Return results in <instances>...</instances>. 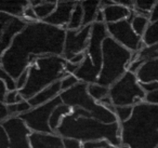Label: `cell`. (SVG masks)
I'll return each mask as SVG.
<instances>
[{
  "label": "cell",
  "mask_w": 158,
  "mask_h": 148,
  "mask_svg": "<svg viewBox=\"0 0 158 148\" xmlns=\"http://www.w3.org/2000/svg\"><path fill=\"white\" fill-rule=\"evenodd\" d=\"M65 35V29L41 21L28 22L0 56V68L16 80L39 57L63 56Z\"/></svg>",
  "instance_id": "6da1fadb"
},
{
  "label": "cell",
  "mask_w": 158,
  "mask_h": 148,
  "mask_svg": "<svg viewBox=\"0 0 158 148\" xmlns=\"http://www.w3.org/2000/svg\"><path fill=\"white\" fill-rule=\"evenodd\" d=\"M121 145L130 148H156L158 146V106L140 103L132 117L120 124Z\"/></svg>",
  "instance_id": "7a4b0ae2"
},
{
  "label": "cell",
  "mask_w": 158,
  "mask_h": 148,
  "mask_svg": "<svg viewBox=\"0 0 158 148\" xmlns=\"http://www.w3.org/2000/svg\"><path fill=\"white\" fill-rule=\"evenodd\" d=\"M56 133L63 138H72L81 143L106 141L115 147L121 146L120 123L105 124L92 117H81L74 113L67 115Z\"/></svg>",
  "instance_id": "3957f363"
},
{
  "label": "cell",
  "mask_w": 158,
  "mask_h": 148,
  "mask_svg": "<svg viewBox=\"0 0 158 148\" xmlns=\"http://www.w3.org/2000/svg\"><path fill=\"white\" fill-rule=\"evenodd\" d=\"M66 62L63 56L53 55L36 60L28 68L29 77L26 87L20 91L24 100H31L40 91L69 75L65 72Z\"/></svg>",
  "instance_id": "277c9868"
},
{
  "label": "cell",
  "mask_w": 158,
  "mask_h": 148,
  "mask_svg": "<svg viewBox=\"0 0 158 148\" xmlns=\"http://www.w3.org/2000/svg\"><path fill=\"white\" fill-rule=\"evenodd\" d=\"M133 52L108 36L103 42V63L98 83L110 88L128 72Z\"/></svg>",
  "instance_id": "5b68a950"
},
{
  "label": "cell",
  "mask_w": 158,
  "mask_h": 148,
  "mask_svg": "<svg viewBox=\"0 0 158 148\" xmlns=\"http://www.w3.org/2000/svg\"><path fill=\"white\" fill-rule=\"evenodd\" d=\"M63 104L72 108H82L90 113L91 117L105 124H113L118 122L115 113L110 111L105 106L95 102L88 93V84L85 82H79L74 88L63 91L60 95Z\"/></svg>",
  "instance_id": "8992f818"
},
{
  "label": "cell",
  "mask_w": 158,
  "mask_h": 148,
  "mask_svg": "<svg viewBox=\"0 0 158 148\" xmlns=\"http://www.w3.org/2000/svg\"><path fill=\"white\" fill-rule=\"evenodd\" d=\"M146 93L141 87L135 74L127 72L110 87V97L115 107L135 106L144 101Z\"/></svg>",
  "instance_id": "52a82bcc"
},
{
  "label": "cell",
  "mask_w": 158,
  "mask_h": 148,
  "mask_svg": "<svg viewBox=\"0 0 158 148\" xmlns=\"http://www.w3.org/2000/svg\"><path fill=\"white\" fill-rule=\"evenodd\" d=\"M63 104L61 97H56L52 100L51 102L44 104L41 106L31 108L28 113H23V115L19 116L31 132L35 133H53V131L50 128V117L52 115L53 110Z\"/></svg>",
  "instance_id": "ba28073f"
},
{
  "label": "cell",
  "mask_w": 158,
  "mask_h": 148,
  "mask_svg": "<svg viewBox=\"0 0 158 148\" xmlns=\"http://www.w3.org/2000/svg\"><path fill=\"white\" fill-rule=\"evenodd\" d=\"M106 25H107L110 37H112L115 41H117L131 52H139L141 49L145 47L142 41V37H140L133 31L131 23L128 20Z\"/></svg>",
  "instance_id": "9c48e42d"
},
{
  "label": "cell",
  "mask_w": 158,
  "mask_h": 148,
  "mask_svg": "<svg viewBox=\"0 0 158 148\" xmlns=\"http://www.w3.org/2000/svg\"><path fill=\"white\" fill-rule=\"evenodd\" d=\"M1 128L9 138V148H31L29 136L31 131L19 116L10 117L1 122Z\"/></svg>",
  "instance_id": "30bf717a"
},
{
  "label": "cell",
  "mask_w": 158,
  "mask_h": 148,
  "mask_svg": "<svg viewBox=\"0 0 158 148\" xmlns=\"http://www.w3.org/2000/svg\"><path fill=\"white\" fill-rule=\"evenodd\" d=\"M27 24L28 22L25 18L0 12V55L10 48L14 38L24 31Z\"/></svg>",
  "instance_id": "8fae6325"
},
{
  "label": "cell",
  "mask_w": 158,
  "mask_h": 148,
  "mask_svg": "<svg viewBox=\"0 0 158 148\" xmlns=\"http://www.w3.org/2000/svg\"><path fill=\"white\" fill-rule=\"evenodd\" d=\"M91 26H85L78 31H66L63 57L67 62L75 55L87 51L90 41Z\"/></svg>",
  "instance_id": "7c38bea8"
},
{
  "label": "cell",
  "mask_w": 158,
  "mask_h": 148,
  "mask_svg": "<svg viewBox=\"0 0 158 148\" xmlns=\"http://www.w3.org/2000/svg\"><path fill=\"white\" fill-rule=\"evenodd\" d=\"M108 36L107 25L105 23H94L91 26L90 41L86 54L90 56L93 64L100 69H102L103 63V42Z\"/></svg>",
  "instance_id": "4fadbf2b"
},
{
  "label": "cell",
  "mask_w": 158,
  "mask_h": 148,
  "mask_svg": "<svg viewBox=\"0 0 158 148\" xmlns=\"http://www.w3.org/2000/svg\"><path fill=\"white\" fill-rule=\"evenodd\" d=\"M76 3L77 1H69V0L57 1L56 9L54 10V12L42 22L51 25V26L59 27V28H63L66 31Z\"/></svg>",
  "instance_id": "5bb4252c"
},
{
  "label": "cell",
  "mask_w": 158,
  "mask_h": 148,
  "mask_svg": "<svg viewBox=\"0 0 158 148\" xmlns=\"http://www.w3.org/2000/svg\"><path fill=\"white\" fill-rule=\"evenodd\" d=\"M31 148H65L64 138L57 133H35L31 132Z\"/></svg>",
  "instance_id": "9a60e30c"
},
{
  "label": "cell",
  "mask_w": 158,
  "mask_h": 148,
  "mask_svg": "<svg viewBox=\"0 0 158 148\" xmlns=\"http://www.w3.org/2000/svg\"><path fill=\"white\" fill-rule=\"evenodd\" d=\"M100 74H101V69L98 68L93 64L90 56H88L86 54V59L82 62L81 65L79 66L78 70L75 72V76L78 78V80L80 82H85L87 84H92V83H98Z\"/></svg>",
  "instance_id": "2e32d148"
},
{
  "label": "cell",
  "mask_w": 158,
  "mask_h": 148,
  "mask_svg": "<svg viewBox=\"0 0 158 148\" xmlns=\"http://www.w3.org/2000/svg\"><path fill=\"white\" fill-rule=\"evenodd\" d=\"M61 93H62L61 81H56L53 84L49 85L48 88L40 91L35 96H33L31 100H28V102L31 105V107L35 108V107L41 106V105L47 104V103L51 102L54 98L59 97L61 95Z\"/></svg>",
  "instance_id": "e0dca14e"
},
{
  "label": "cell",
  "mask_w": 158,
  "mask_h": 148,
  "mask_svg": "<svg viewBox=\"0 0 158 148\" xmlns=\"http://www.w3.org/2000/svg\"><path fill=\"white\" fill-rule=\"evenodd\" d=\"M102 11H103L104 18H105V24H114V23L128 20L129 16L131 15L132 10L128 9L119 3H116L115 1L114 5L103 8Z\"/></svg>",
  "instance_id": "ac0fdd59"
},
{
  "label": "cell",
  "mask_w": 158,
  "mask_h": 148,
  "mask_svg": "<svg viewBox=\"0 0 158 148\" xmlns=\"http://www.w3.org/2000/svg\"><path fill=\"white\" fill-rule=\"evenodd\" d=\"M136 78L140 83L158 82V59L144 62L136 74Z\"/></svg>",
  "instance_id": "d6986e66"
},
{
  "label": "cell",
  "mask_w": 158,
  "mask_h": 148,
  "mask_svg": "<svg viewBox=\"0 0 158 148\" xmlns=\"http://www.w3.org/2000/svg\"><path fill=\"white\" fill-rule=\"evenodd\" d=\"M29 1H0V12L16 18H24V12L29 7Z\"/></svg>",
  "instance_id": "ffe728a7"
},
{
  "label": "cell",
  "mask_w": 158,
  "mask_h": 148,
  "mask_svg": "<svg viewBox=\"0 0 158 148\" xmlns=\"http://www.w3.org/2000/svg\"><path fill=\"white\" fill-rule=\"evenodd\" d=\"M84 9V27L91 26L95 23L97 16L101 8V1H81Z\"/></svg>",
  "instance_id": "44dd1931"
},
{
  "label": "cell",
  "mask_w": 158,
  "mask_h": 148,
  "mask_svg": "<svg viewBox=\"0 0 158 148\" xmlns=\"http://www.w3.org/2000/svg\"><path fill=\"white\" fill-rule=\"evenodd\" d=\"M72 111H73L72 107L67 106V105H65V104H61L60 106H57L56 108L53 110L52 115H51V117H50V121H49L50 128H51V130L53 131V133H56L57 129L60 128L63 119L67 115L72 113Z\"/></svg>",
  "instance_id": "7402d4cb"
},
{
  "label": "cell",
  "mask_w": 158,
  "mask_h": 148,
  "mask_svg": "<svg viewBox=\"0 0 158 148\" xmlns=\"http://www.w3.org/2000/svg\"><path fill=\"white\" fill-rule=\"evenodd\" d=\"M82 27H84V9H82L81 1H77L66 31H78Z\"/></svg>",
  "instance_id": "603a6c76"
},
{
  "label": "cell",
  "mask_w": 158,
  "mask_h": 148,
  "mask_svg": "<svg viewBox=\"0 0 158 148\" xmlns=\"http://www.w3.org/2000/svg\"><path fill=\"white\" fill-rule=\"evenodd\" d=\"M57 1H41V3L36 7H33L35 13L38 18V21H44L47 18L51 15L56 9Z\"/></svg>",
  "instance_id": "cb8c5ba5"
},
{
  "label": "cell",
  "mask_w": 158,
  "mask_h": 148,
  "mask_svg": "<svg viewBox=\"0 0 158 148\" xmlns=\"http://www.w3.org/2000/svg\"><path fill=\"white\" fill-rule=\"evenodd\" d=\"M157 3V0H135L133 10L139 15L148 18L151 16V12Z\"/></svg>",
  "instance_id": "d4e9b609"
},
{
  "label": "cell",
  "mask_w": 158,
  "mask_h": 148,
  "mask_svg": "<svg viewBox=\"0 0 158 148\" xmlns=\"http://www.w3.org/2000/svg\"><path fill=\"white\" fill-rule=\"evenodd\" d=\"M88 93L95 102L100 103L102 100L110 96V88L101 85L99 83L88 84Z\"/></svg>",
  "instance_id": "484cf974"
},
{
  "label": "cell",
  "mask_w": 158,
  "mask_h": 148,
  "mask_svg": "<svg viewBox=\"0 0 158 148\" xmlns=\"http://www.w3.org/2000/svg\"><path fill=\"white\" fill-rule=\"evenodd\" d=\"M142 41L145 47H149L158 43V21L151 23L148 25L146 33L142 37Z\"/></svg>",
  "instance_id": "4316f807"
},
{
  "label": "cell",
  "mask_w": 158,
  "mask_h": 148,
  "mask_svg": "<svg viewBox=\"0 0 158 148\" xmlns=\"http://www.w3.org/2000/svg\"><path fill=\"white\" fill-rule=\"evenodd\" d=\"M151 24V21H149L148 18H145V16L139 15V14L135 13V16L133 18L131 22V26L133 28V31L138 34L140 37H143L144 34L146 33L147 27Z\"/></svg>",
  "instance_id": "83f0119b"
},
{
  "label": "cell",
  "mask_w": 158,
  "mask_h": 148,
  "mask_svg": "<svg viewBox=\"0 0 158 148\" xmlns=\"http://www.w3.org/2000/svg\"><path fill=\"white\" fill-rule=\"evenodd\" d=\"M158 59V43L149 47H144L138 52V56L135 60H140L142 62H146L149 60Z\"/></svg>",
  "instance_id": "f1b7e54d"
},
{
  "label": "cell",
  "mask_w": 158,
  "mask_h": 148,
  "mask_svg": "<svg viewBox=\"0 0 158 148\" xmlns=\"http://www.w3.org/2000/svg\"><path fill=\"white\" fill-rule=\"evenodd\" d=\"M8 109H9V113L11 115V117H14V116H21L23 113H26L31 110L33 107L29 104L28 101H23L21 103H18V104L14 105H7Z\"/></svg>",
  "instance_id": "f546056e"
},
{
  "label": "cell",
  "mask_w": 158,
  "mask_h": 148,
  "mask_svg": "<svg viewBox=\"0 0 158 148\" xmlns=\"http://www.w3.org/2000/svg\"><path fill=\"white\" fill-rule=\"evenodd\" d=\"M134 107L133 106H119L115 107V115L119 123H125L132 117Z\"/></svg>",
  "instance_id": "4dcf8cb0"
},
{
  "label": "cell",
  "mask_w": 158,
  "mask_h": 148,
  "mask_svg": "<svg viewBox=\"0 0 158 148\" xmlns=\"http://www.w3.org/2000/svg\"><path fill=\"white\" fill-rule=\"evenodd\" d=\"M0 79H1V81L5 82L6 87H7L9 92L18 90V88H16V80L12 76H10L6 70H3L2 68H0Z\"/></svg>",
  "instance_id": "1f68e13d"
},
{
  "label": "cell",
  "mask_w": 158,
  "mask_h": 148,
  "mask_svg": "<svg viewBox=\"0 0 158 148\" xmlns=\"http://www.w3.org/2000/svg\"><path fill=\"white\" fill-rule=\"evenodd\" d=\"M80 81L78 80L75 75H67L66 77H64L61 80V88H62V92L63 91H67V90L74 88L75 85H77Z\"/></svg>",
  "instance_id": "d6a6232c"
},
{
  "label": "cell",
  "mask_w": 158,
  "mask_h": 148,
  "mask_svg": "<svg viewBox=\"0 0 158 148\" xmlns=\"http://www.w3.org/2000/svg\"><path fill=\"white\" fill-rule=\"evenodd\" d=\"M24 97L21 95L20 91H11V92H8L7 96H6L5 101H3V104L6 105H14V104H18V103H21L23 102Z\"/></svg>",
  "instance_id": "836d02e7"
},
{
  "label": "cell",
  "mask_w": 158,
  "mask_h": 148,
  "mask_svg": "<svg viewBox=\"0 0 158 148\" xmlns=\"http://www.w3.org/2000/svg\"><path fill=\"white\" fill-rule=\"evenodd\" d=\"M28 77H29V69H26L18 79H16V88H18V91L23 90L26 87L27 82H28Z\"/></svg>",
  "instance_id": "e575fe53"
},
{
  "label": "cell",
  "mask_w": 158,
  "mask_h": 148,
  "mask_svg": "<svg viewBox=\"0 0 158 148\" xmlns=\"http://www.w3.org/2000/svg\"><path fill=\"white\" fill-rule=\"evenodd\" d=\"M143 102L147 103V104H149V105L158 106V90L153 91V92H149V93H146Z\"/></svg>",
  "instance_id": "d590c367"
},
{
  "label": "cell",
  "mask_w": 158,
  "mask_h": 148,
  "mask_svg": "<svg viewBox=\"0 0 158 148\" xmlns=\"http://www.w3.org/2000/svg\"><path fill=\"white\" fill-rule=\"evenodd\" d=\"M25 18L27 22H37L38 21V18L35 13V10H34V8L31 7V6H29V7H27L26 9H25L24 18Z\"/></svg>",
  "instance_id": "8d00e7d4"
},
{
  "label": "cell",
  "mask_w": 158,
  "mask_h": 148,
  "mask_svg": "<svg viewBox=\"0 0 158 148\" xmlns=\"http://www.w3.org/2000/svg\"><path fill=\"white\" fill-rule=\"evenodd\" d=\"M141 87L144 90L145 93H149V92L158 90V82L157 81H154V82H148V83H141Z\"/></svg>",
  "instance_id": "74e56055"
},
{
  "label": "cell",
  "mask_w": 158,
  "mask_h": 148,
  "mask_svg": "<svg viewBox=\"0 0 158 148\" xmlns=\"http://www.w3.org/2000/svg\"><path fill=\"white\" fill-rule=\"evenodd\" d=\"M79 66L80 65H77V64H73L70 62H66V65H65V72L69 75H75V72L78 70Z\"/></svg>",
  "instance_id": "f35d334b"
},
{
  "label": "cell",
  "mask_w": 158,
  "mask_h": 148,
  "mask_svg": "<svg viewBox=\"0 0 158 148\" xmlns=\"http://www.w3.org/2000/svg\"><path fill=\"white\" fill-rule=\"evenodd\" d=\"M11 117L9 113V109H8V106L3 103H1V115H0V119H1V122L5 121V120L9 119Z\"/></svg>",
  "instance_id": "ab89813d"
},
{
  "label": "cell",
  "mask_w": 158,
  "mask_h": 148,
  "mask_svg": "<svg viewBox=\"0 0 158 148\" xmlns=\"http://www.w3.org/2000/svg\"><path fill=\"white\" fill-rule=\"evenodd\" d=\"M149 21H151V23L153 22H156V21H158V0H157V3L155 5V7H154L153 11L151 12V16H149Z\"/></svg>",
  "instance_id": "60d3db41"
},
{
  "label": "cell",
  "mask_w": 158,
  "mask_h": 148,
  "mask_svg": "<svg viewBox=\"0 0 158 148\" xmlns=\"http://www.w3.org/2000/svg\"><path fill=\"white\" fill-rule=\"evenodd\" d=\"M0 83H1V103L5 101V98H6V96H7V94H8V89H7V87H6V84H5V82L3 81H1L0 80Z\"/></svg>",
  "instance_id": "b9f144b4"
},
{
  "label": "cell",
  "mask_w": 158,
  "mask_h": 148,
  "mask_svg": "<svg viewBox=\"0 0 158 148\" xmlns=\"http://www.w3.org/2000/svg\"><path fill=\"white\" fill-rule=\"evenodd\" d=\"M101 148H119V147H115V146H112V145H107L105 147H101Z\"/></svg>",
  "instance_id": "7bdbcfd3"
},
{
  "label": "cell",
  "mask_w": 158,
  "mask_h": 148,
  "mask_svg": "<svg viewBox=\"0 0 158 148\" xmlns=\"http://www.w3.org/2000/svg\"><path fill=\"white\" fill-rule=\"evenodd\" d=\"M156 148H158V146H157V147H156Z\"/></svg>",
  "instance_id": "ee69618b"
}]
</instances>
